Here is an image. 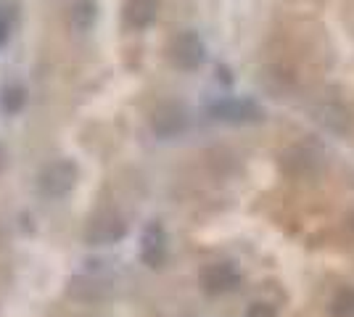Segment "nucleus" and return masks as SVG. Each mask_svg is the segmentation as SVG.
Returning a JSON list of instances; mask_svg holds the SVG:
<instances>
[{
	"instance_id": "12",
	"label": "nucleus",
	"mask_w": 354,
	"mask_h": 317,
	"mask_svg": "<svg viewBox=\"0 0 354 317\" xmlns=\"http://www.w3.org/2000/svg\"><path fill=\"white\" fill-rule=\"evenodd\" d=\"M8 37V21H6V16H3V11H0V43Z\"/></svg>"
},
{
	"instance_id": "5",
	"label": "nucleus",
	"mask_w": 354,
	"mask_h": 317,
	"mask_svg": "<svg viewBox=\"0 0 354 317\" xmlns=\"http://www.w3.org/2000/svg\"><path fill=\"white\" fill-rule=\"evenodd\" d=\"M241 283V272L236 270V265L230 262H214L207 265L201 270V286L207 288L209 294H225V291H233Z\"/></svg>"
},
{
	"instance_id": "10",
	"label": "nucleus",
	"mask_w": 354,
	"mask_h": 317,
	"mask_svg": "<svg viewBox=\"0 0 354 317\" xmlns=\"http://www.w3.org/2000/svg\"><path fill=\"white\" fill-rule=\"evenodd\" d=\"M330 317H354V291L344 288L330 299Z\"/></svg>"
},
{
	"instance_id": "4",
	"label": "nucleus",
	"mask_w": 354,
	"mask_h": 317,
	"mask_svg": "<svg viewBox=\"0 0 354 317\" xmlns=\"http://www.w3.org/2000/svg\"><path fill=\"white\" fill-rule=\"evenodd\" d=\"M212 117L222 122L243 124V122L262 119V108L254 104V101H246V98H227V101H220V104L212 106Z\"/></svg>"
},
{
	"instance_id": "11",
	"label": "nucleus",
	"mask_w": 354,
	"mask_h": 317,
	"mask_svg": "<svg viewBox=\"0 0 354 317\" xmlns=\"http://www.w3.org/2000/svg\"><path fill=\"white\" fill-rule=\"evenodd\" d=\"M246 317H278V315H275V307H270L265 302H254L246 309Z\"/></svg>"
},
{
	"instance_id": "1",
	"label": "nucleus",
	"mask_w": 354,
	"mask_h": 317,
	"mask_svg": "<svg viewBox=\"0 0 354 317\" xmlns=\"http://www.w3.org/2000/svg\"><path fill=\"white\" fill-rule=\"evenodd\" d=\"M77 185V164L69 159H56L48 162L37 175V191L45 198H64L72 193Z\"/></svg>"
},
{
	"instance_id": "3",
	"label": "nucleus",
	"mask_w": 354,
	"mask_h": 317,
	"mask_svg": "<svg viewBox=\"0 0 354 317\" xmlns=\"http://www.w3.org/2000/svg\"><path fill=\"white\" fill-rule=\"evenodd\" d=\"M127 236V225L124 220L119 217L117 211H98L93 214L85 230V241L90 246H109V243H117Z\"/></svg>"
},
{
	"instance_id": "6",
	"label": "nucleus",
	"mask_w": 354,
	"mask_h": 317,
	"mask_svg": "<svg viewBox=\"0 0 354 317\" xmlns=\"http://www.w3.org/2000/svg\"><path fill=\"white\" fill-rule=\"evenodd\" d=\"M167 257V236H164V227L159 222H151L143 230V238H140V259L146 262L148 267H159Z\"/></svg>"
},
{
	"instance_id": "2",
	"label": "nucleus",
	"mask_w": 354,
	"mask_h": 317,
	"mask_svg": "<svg viewBox=\"0 0 354 317\" xmlns=\"http://www.w3.org/2000/svg\"><path fill=\"white\" fill-rule=\"evenodd\" d=\"M167 56L172 61V66L183 69V72H193V69H198L204 64L207 48H204V40L196 32L185 30V32H177L175 37L169 40Z\"/></svg>"
},
{
	"instance_id": "8",
	"label": "nucleus",
	"mask_w": 354,
	"mask_h": 317,
	"mask_svg": "<svg viewBox=\"0 0 354 317\" xmlns=\"http://www.w3.org/2000/svg\"><path fill=\"white\" fill-rule=\"evenodd\" d=\"M151 127H153L156 135H162V137L177 135V133L185 127V111H183V106L162 104L153 111V117H151Z\"/></svg>"
},
{
	"instance_id": "7",
	"label": "nucleus",
	"mask_w": 354,
	"mask_h": 317,
	"mask_svg": "<svg viewBox=\"0 0 354 317\" xmlns=\"http://www.w3.org/2000/svg\"><path fill=\"white\" fill-rule=\"evenodd\" d=\"M122 16L130 30H146L159 16V0H124Z\"/></svg>"
},
{
	"instance_id": "9",
	"label": "nucleus",
	"mask_w": 354,
	"mask_h": 317,
	"mask_svg": "<svg viewBox=\"0 0 354 317\" xmlns=\"http://www.w3.org/2000/svg\"><path fill=\"white\" fill-rule=\"evenodd\" d=\"M69 21H72L74 30L85 32L90 30V24L95 21V6L90 0H80L72 6V14H69Z\"/></svg>"
}]
</instances>
